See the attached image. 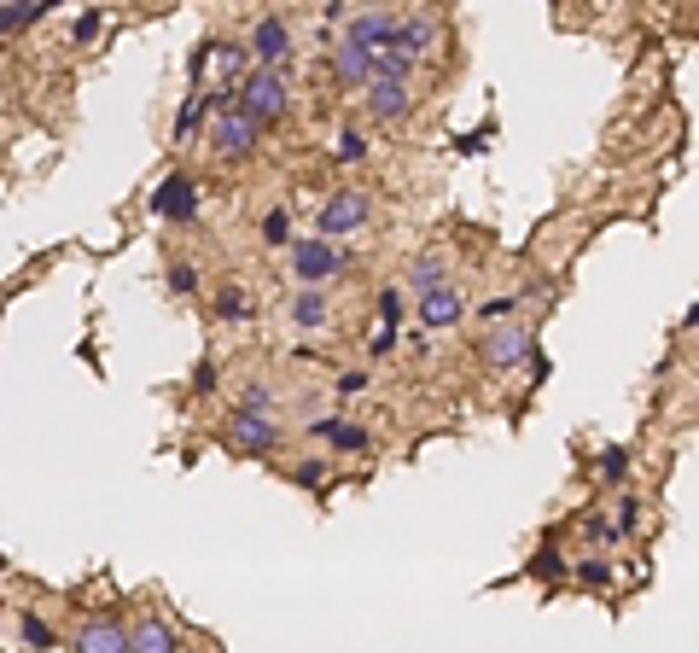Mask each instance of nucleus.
Returning <instances> with one entry per match:
<instances>
[{"mask_svg": "<svg viewBox=\"0 0 699 653\" xmlns=\"http://www.w3.org/2000/svg\"><path fill=\"white\" fill-rule=\"evenodd\" d=\"M233 100L245 105L257 123H274V117H286V105H292V88H286V76L274 65H257L239 88H233Z\"/></svg>", "mask_w": 699, "mask_h": 653, "instance_id": "1", "label": "nucleus"}, {"mask_svg": "<svg viewBox=\"0 0 699 653\" xmlns=\"http://www.w3.org/2000/svg\"><path fill=\"white\" fill-rule=\"evenodd\" d=\"M367 216H373V205H367V193H356V187H338L333 199L321 205V216H315V228H321V240H344V234H356V228H367Z\"/></svg>", "mask_w": 699, "mask_h": 653, "instance_id": "2", "label": "nucleus"}, {"mask_svg": "<svg viewBox=\"0 0 699 653\" xmlns=\"http://www.w3.org/2000/svg\"><path fill=\"white\" fill-rule=\"evenodd\" d=\"M257 129H263V123H257L239 100H228V111H222L216 129H210V146H216L222 158H245V152H257Z\"/></svg>", "mask_w": 699, "mask_h": 653, "instance_id": "3", "label": "nucleus"}, {"mask_svg": "<svg viewBox=\"0 0 699 653\" xmlns=\"http://www.w3.org/2000/svg\"><path fill=\"white\" fill-rule=\"evenodd\" d=\"M228 444L239 449V455H268V449L280 444V432H274L268 409L245 403V409H233V414H228Z\"/></svg>", "mask_w": 699, "mask_h": 653, "instance_id": "4", "label": "nucleus"}, {"mask_svg": "<svg viewBox=\"0 0 699 653\" xmlns=\"http://www.w3.org/2000/svg\"><path fill=\"white\" fill-rule=\"evenodd\" d=\"M344 263H350V257H344L333 240H321V234H315V240H298V245H292V269H298L303 286H321V280L344 275Z\"/></svg>", "mask_w": 699, "mask_h": 653, "instance_id": "5", "label": "nucleus"}, {"mask_svg": "<svg viewBox=\"0 0 699 653\" xmlns=\"http://www.w3.org/2000/svg\"><path fill=\"white\" fill-rule=\"evenodd\" d=\"M152 210H158L164 222H181V228H187V222L199 216V181H193L187 170L164 175V187L152 193Z\"/></svg>", "mask_w": 699, "mask_h": 653, "instance_id": "6", "label": "nucleus"}, {"mask_svg": "<svg viewBox=\"0 0 699 653\" xmlns=\"http://www.w3.org/2000/svg\"><path fill=\"white\" fill-rule=\"evenodd\" d=\"M367 111L379 117V123H397V117H408V105H414V94H408V76H367Z\"/></svg>", "mask_w": 699, "mask_h": 653, "instance_id": "7", "label": "nucleus"}, {"mask_svg": "<svg viewBox=\"0 0 699 653\" xmlns=\"http://www.w3.org/2000/svg\"><path fill=\"white\" fill-rule=\"evenodd\" d=\"M461 315H466V304H461V292H455V286H432V292H420V321H426L432 333L455 327Z\"/></svg>", "mask_w": 699, "mask_h": 653, "instance_id": "8", "label": "nucleus"}, {"mask_svg": "<svg viewBox=\"0 0 699 653\" xmlns=\"http://www.w3.org/2000/svg\"><path fill=\"white\" fill-rule=\"evenodd\" d=\"M76 648L82 653H129V624L123 619H94L76 630Z\"/></svg>", "mask_w": 699, "mask_h": 653, "instance_id": "9", "label": "nucleus"}, {"mask_svg": "<svg viewBox=\"0 0 699 653\" xmlns=\"http://www.w3.org/2000/svg\"><path fill=\"white\" fill-rule=\"evenodd\" d=\"M251 53H257V65H280V59L292 53V30H286L280 18H263V24L251 30Z\"/></svg>", "mask_w": 699, "mask_h": 653, "instance_id": "10", "label": "nucleus"}, {"mask_svg": "<svg viewBox=\"0 0 699 653\" xmlns=\"http://www.w3.org/2000/svg\"><path fill=\"white\" fill-rule=\"evenodd\" d=\"M333 76L344 88H362L367 76H373V70H367V47H356L350 35H338L333 41Z\"/></svg>", "mask_w": 699, "mask_h": 653, "instance_id": "11", "label": "nucleus"}, {"mask_svg": "<svg viewBox=\"0 0 699 653\" xmlns=\"http://www.w3.org/2000/svg\"><path fill=\"white\" fill-rule=\"evenodd\" d=\"M525 350H531L525 327H513V321H507V327H496V333H490V344H484V362H490V368H513Z\"/></svg>", "mask_w": 699, "mask_h": 653, "instance_id": "12", "label": "nucleus"}, {"mask_svg": "<svg viewBox=\"0 0 699 653\" xmlns=\"http://www.w3.org/2000/svg\"><path fill=\"white\" fill-rule=\"evenodd\" d=\"M350 41H356V47H379V41H397V12H379V6H373V12H362V18H350Z\"/></svg>", "mask_w": 699, "mask_h": 653, "instance_id": "13", "label": "nucleus"}, {"mask_svg": "<svg viewBox=\"0 0 699 653\" xmlns=\"http://www.w3.org/2000/svg\"><path fill=\"white\" fill-rule=\"evenodd\" d=\"M397 41L420 59V53H432L437 47V18L432 12H414V18H397Z\"/></svg>", "mask_w": 699, "mask_h": 653, "instance_id": "14", "label": "nucleus"}, {"mask_svg": "<svg viewBox=\"0 0 699 653\" xmlns=\"http://www.w3.org/2000/svg\"><path fill=\"white\" fill-rule=\"evenodd\" d=\"M309 432H315V438H327L333 449H344V455L367 449V432H362V426H350V420H333V414H321V420H315Z\"/></svg>", "mask_w": 699, "mask_h": 653, "instance_id": "15", "label": "nucleus"}, {"mask_svg": "<svg viewBox=\"0 0 699 653\" xmlns=\"http://www.w3.org/2000/svg\"><path fill=\"white\" fill-rule=\"evenodd\" d=\"M175 648V630L164 619H140L129 624V653H169Z\"/></svg>", "mask_w": 699, "mask_h": 653, "instance_id": "16", "label": "nucleus"}, {"mask_svg": "<svg viewBox=\"0 0 699 653\" xmlns=\"http://www.w3.org/2000/svg\"><path fill=\"white\" fill-rule=\"evenodd\" d=\"M292 321H298L303 333H309V327H327V298H321L315 286H303L298 304H292Z\"/></svg>", "mask_w": 699, "mask_h": 653, "instance_id": "17", "label": "nucleus"}, {"mask_svg": "<svg viewBox=\"0 0 699 653\" xmlns=\"http://www.w3.org/2000/svg\"><path fill=\"white\" fill-rule=\"evenodd\" d=\"M204 123V94H187V105H181V117H175V140H193Z\"/></svg>", "mask_w": 699, "mask_h": 653, "instance_id": "18", "label": "nucleus"}, {"mask_svg": "<svg viewBox=\"0 0 699 653\" xmlns=\"http://www.w3.org/2000/svg\"><path fill=\"white\" fill-rule=\"evenodd\" d=\"M408 286H414V292H432V286H443V257H420V263L408 269Z\"/></svg>", "mask_w": 699, "mask_h": 653, "instance_id": "19", "label": "nucleus"}, {"mask_svg": "<svg viewBox=\"0 0 699 653\" xmlns=\"http://www.w3.org/2000/svg\"><path fill=\"white\" fill-rule=\"evenodd\" d=\"M18 630H24V642H30V648H53V642H59V636H53V624L35 619V613H24V619H18Z\"/></svg>", "mask_w": 699, "mask_h": 653, "instance_id": "20", "label": "nucleus"}, {"mask_svg": "<svg viewBox=\"0 0 699 653\" xmlns=\"http://www.w3.org/2000/svg\"><path fill=\"white\" fill-rule=\"evenodd\" d=\"M263 240L268 245H292V216H286V210H268L263 216Z\"/></svg>", "mask_w": 699, "mask_h": 653, "instance_id": "21", "label": "nucleus"}, {"mask_svg": "<svg viewBox=\"0 0 699 653\" xmlns=\"http://www.w3.org/2000/svg\"><path fill=\"white\" fill-rule=\"evenodd\" d=\"M566 572V560H560V549L554 543H542V554L531 560V578H560Z\"/></svg>", "mask_w": 699, "mask_h": 653, "instance_id": "22", "label": "nucleus"}, {"mask_svg": "<svg viewBox=\"0 0 699 653\" xmlns=\"http://www.w3.org/2000/svg\"><path fill=\"white\" fill-rule=\"evenodd\" d=\"M624 473H630V449H618V444H612L606 455H600V479H612V484H618Z\"/></svg>", "mask_w": 699, "mask_h": 653, "instance_id": "23", "label": "nucleus"}, {"mask_svg": "<svg viewBox=\"0 0 699 653\" xmlns=\"http://www.w3.org/2000/svg\"><path fill=\"white\" fill-rule=\"evenodd\" d=\"M169 292H181V298L199 292V269H193V263H175V269H169Z\"/></svg>", "mask_w": 699, "mask_h": 653, "instance_id": "24", "label": "nucleus"}, {"mask_svg": "<svg viewBox=\"0 0 699 653\" xmlns=\"http://www.w3.org/2000/svg\"><path fill=\"white\" fill-rule=\"evenodd\" d=\"M216 310H222V321H251V304H245L239 292H222V298H216Z\"/></svg>", "mask_w": 699, "mask_h": 653, "instance_id": "25", "label": "nucleus"}, {"mask_svg": "<svg viewBox=\"0 0 699 653\" xmlns=\"http://www.w3.org/2000/svg\"><path fill=\"white\" fill-rule=\"evenodd\" d=\"M606 578H612V566H606V560H583V566H577V584H589V589H600Z\"/></svg>", "mask_w": 699, "mask_h": 653, "instance_id": "26", "label": "nucleus"}, {"mask_svg": "<svg viewBox=\"0 0 699 653\" xmlns=\"http://www.w3.org/2000/svg\"><path fill=\"white\" fill-rule=\"evenodd\" d=\"M379 321H391V327L402 321V292H397V286H385V292H379Z\"/></svg>", "mask_w": 699, "mask_h": 653, "instance_id": "27", "label": "nucleus"}, {"mask_svg": "<svg viewBox=\"0 0 699 653\" xmlns=\"http://www.w3.org/2000/svg\"><path fill=\"white\" fill-rule=\"evenodd\" d=\"M338 158H350V164H356V158H367V140L356 135V129H344V135H338Z\"/></svg>", "mask_w": 699, "mask_h": 653, "instance_id": "28", "label": "nucleus"}, {"mask_svg": "<svg viewBox=\"0 0 699 653\" xmlns=\"http://www.w3.org/2000/svg\"><path fill=\"white\" fill-rule=\"evenodd\" d=\"M100 24H105L100 12H82V18H76V30H70V35H76V41H94V35H100Z\"/></svg>", "mask_w": 699, "mask_h": 653, "instance_id": "29", "label": "nucleus"}, {"mask_svg": "<svg viewBox=\"0 0 699 653\" xmlns=\"http://www.w3.org/2000/svg\"><path fill=\"white\" fill-rule=\"evenodd\" d=\"M292 479H298V484H309V490H315V484L327 479V461H303V467H298V473H292Z\"/></svg>", "mask_w": 699, "mask_h": 653, "instance_id": "30", "label": "nucleus"}, {"mask_svg": "<svg viewBox=\"0 0 699 653\" xmlns=\"http://www.w3.org/2000/svg\"><path fill=\"white\" fill-rule=\"evenodd\" d=\"M391 350H397V327L385 321V327H379V339H373V356H391Z\"/></svg>", "mask_w": 699, "mask_h": 653, "instance_id": "31", "label": "nucleus"}, {"mask_svg": "<svg viewBox=\"0 0 699 653\" xmlns=\"http://www.w3.org/2000/svg\"><path fill=\"white\" fill-rule=\"evenodd\" d=\"M362 385H367L362 368H344V374H338V391H344V397H350V391H362Z\"/></svg>", "mask_w": 699, "mask_h": 653, "instance_id": "32", "label": "nucleus"}, {"mask_svg": "<svg viewBox=\"0 0 699 653\" xmlns=\"http://www.w3.org/2000/svg\"><path fill=\"white\" fill-rule=\"evenodd\" d=\"M635 508H641V502H618V525H612V531H635V519H641Z\"/></svg>", "mask_w": 699, "mask_h": 653, "instance_id": "33", "label": "nucleus"}, {"mask_svg": "<svg viewBox=\"0 0 699 653\" xmlns=\"http://www.w3.org/2000/svg\"><path fill=\"white\" fill-rule=\"evenodd\" d=\"M216 379H222V374H216V368H210V362H204L199 374H193V391H210V385H216Z\"/></svg>", "mask_w": 699, "mask_h": 653, "instance_id": "34", "label": "nucleus"}, {"mask_svg": "<svg viewBox=\"0 0 699 653\" xmlns=\"http://www.w3.org/2000/svg\"><path fill=\"white\" fill-rule=\"evenodd\" d=\"M490 315H513V298H490V304H484V321H490Z\"/></svg>", "mask_w": 699, "mask_h": 653, "instance_id": "35", "label": "nucleus"}, {"mask_svg": "<svg viewBox=\"0 0 699 653\" xmlns=\"http://www.w3.org/2000/svg\"><path fill=\"white\" fill-rule=\"evenodd\" d=\"M47 6H65V0H35V6H30V18H35V12H47Z\"/></svg>", "mask_w": 699, "mask_h": 653, "instance_id": "36", "label": "nucleus"}]
</instances>
